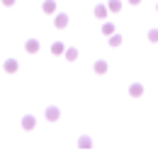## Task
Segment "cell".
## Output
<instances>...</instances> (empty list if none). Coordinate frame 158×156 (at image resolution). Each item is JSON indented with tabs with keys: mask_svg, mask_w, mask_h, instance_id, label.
<instances>
[{
	"mask_svg": "<svg viewBox=\"0 0 158 156\" xmlns=\"http://www.w3.org/2000/svg\"><path fill=\"white\" fill-rule=\"evenodd\" d=\"M46 117H49V119H59V107H49V110H46Z\"/></svg>",
	"mask_w": 158,
	"mask_h": 156,
	"instance_id": "1",
	"label": "cell"
},
{
	"mask_svg": "<svg viewBox=\"0 0 158 156\" xmlns=\"http://www.w3.org/2000/svg\"><path fill=\"white\" fill-rule=\"evenodd\" d=\"M22 124H24V129H32V127H34V117H24Z\"/></svg>",
	"mask_w": 158,
	"mask_h": 156,
	"instance_id": "2",
	"label": "cell"
},
{
	"mask_svg": "<svg viewBox=\"0 0 158 156\" xmlns=\"http://www.w3.org/2000/svg\"><path fill=\"white\" fill-rule=\"evenodd\" d=\"M129 93H131L134 98H139V95H141V85H131V88H129Z\"/></svg>",
	"mask_w": 158,
	"mask_h": 156,
	"instance_id": "3",
	"label": "cell"
},
{
	"mask_svg": "<svg viewBox=\"0 0 158 156\" xmlns=\"http://www.w3.org/2000/svg\"><path fill=\"white\" fill-rule=\"evenodd\" d=\"M5 68H7V71H15V68H17V63H15V61H7V63H5Z\"/></svg>",
	"mask_w": 158,
	"mask_h": 156,
	"instance_id": "4",
	"label": "cell"
}]
</instances>
